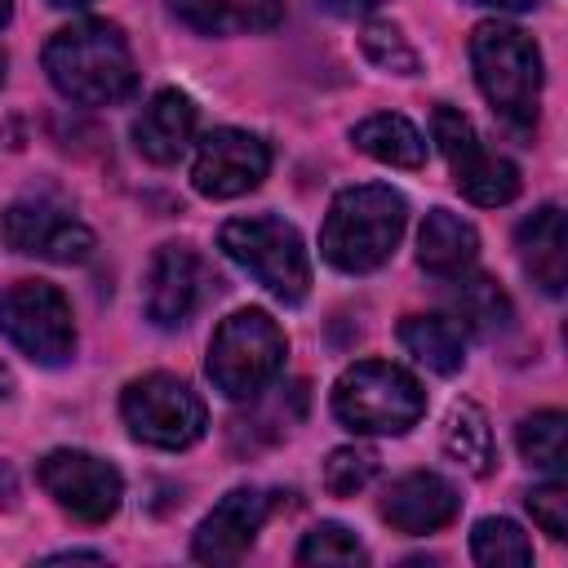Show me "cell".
Listing matches in <instances>:
<instances>
[{
	"label": "cell",
	"instance_id": "cell-1",
	"mask_svg": "<svg viewBox=\"0 0 568 568\" xmlns=\"http://www.w3.org/2000/svg\"><path fill=\"white\" fill-rule=\"evenodd\" d=\"M44 71L53 89L80 106L124 102L138 84V67H133L124 31L102 18H84V22L53 31L44 44Z\"/></svg>",
	"mask_w": 568,
	"mask_h": 568
},
{
	"label": "cell",
	"instance_id": "cell-2",
	"mask_svg": "<svg viewBox=\"0 0 568 568\" xmlns=\"http://www.w3.org/2000/svg\"><path fill=\"white\" fill-rule=\"evenodd\" d=\"M404 222H408V204L399 191H390L382 182L346 186L328 204V217L320 231V253L328 266H337L346 275L377 271L395 253Z\"/></svg>",
	"mask_w": 568,
	"mask_h": 568
},
{
	"label": "cell",
	"instance_id": "cell-3",
	"mask_svg": "<svg viewBox=\"0 0 568 568\" xmlns=\"http://www.w3.org/2000/svg\"><path fill=\"white\" fill-rule=\"evenodd\" d=\"M470 67L479 93L510 129H532L541 102V53L515 22H479L470 31Z\"/></svg>",
	"mask_w": 568,
	"mask_h": 568
},
{
	"label": "cell",
	"instance_id": "cell-4",
	"mask_svg": "<svg viewBox=\"0 0 568 568\" xmlns=\"http://www.w3.org/2000/svg\"><path fill=\"white\" fill-rule=\"evenodd\" d=\"M333 413L355 435H404L426 413L422 382L390 359H359L333 386Z\"/></svg>",
	"mask_w": 568,
	"mask_h": 568
},
{
	"label": "cell",
	"instance_id": "cell-5",
	"mask_svg": "<svg viewBox=\"0 0 568 568\" xmlns=\"http://www.w3.org/2000/svg\"><path fill=\"white\" fill-rule=\"evenodd\" d=\"M222 253L248 271L271 297L280 302H302L311 293V257L306 244L297 235V226H288L284 217L257 213V217H231L217 231Z\"/></svg>",
	"mask_w": 568,
	"mask_h": 568
},
{
	"label": "cell",
	"instance_id": "cell-6",
	"mask_svg": "<svg viewBox=\"0 0 568 568\" xmlns=\"http://www.w3.org/2000/svg\"><path fill=\"white\" fill-rule=\"evenodd\" d=\"M284 355V328L266 311L244 306L217 324L209 342V377L226 399H253L257 390H266V382H275Z\"/></svg>",
	"mask_w": 568,
	"mask_h": 568
},
{
	"label": "cell",
	"instance_id": "cell-7",
	"mask_svg": "<svg viewBox=\"0 0 568 568\" xmlns=\"http://www.w3.org/2000/svg\"><path fill=\"white\" fill-rule=\"evenodd\" d=\"M120 417L133 439L151 448H169V453L191 448L209 426L204 399L173 373H146L129 382L120 395Z\"/></svg>",
	"mask_w": 568,
	"mask_h": 568
},
{
	"label": "cell",
	"instance_id": "cell-8",
	"mask_svg": "<svg viewBox=\"0 0 568 568\" xmlns=\"http://www.w3.org/2000/svg\"><path fill=\"white\" fill-rule=\"evenodd\" d=\"M0 333L44 368H58L75 351L71 302L44 280H18L0 293Z\"/></svg>",
	"mask_w": 568,
	"mask_h": 568
},
{
	"label": "cell",
	"instance_id": "cell-9",
	"mask_svg": "<svg viewBox=\"0 0 568 568\" xmlns=\"http://www.w3.org/2000/svg\"><path fill=\"white\" fill-rule=\"evenodd\" d=\"M430 133H435V142H439L448 169H453L457 191H462L470 204L497 209V204H510V200L519 195V169H515L506 155L488 151V146L479 142L475 124H470L462 111H453V106H435V115H430Z\"/></svg>",
	"mask_w": 568,
	"mask_h": 568
},
{
	"label": "cell",
	"instance_id": "cell-10",
	"mask_svg": "<svg viewBox=\"0 0 568 568\" xmlns=\"http://www.w3.org/2000/svg\"><path fill=\"white\" fill-rule=\"evenodd\" d=\"M40 488L80 524H106L120 510L124 497V479L111 462L80 453V448H53L40 457L36 466Z\"/></svg>",
	"mask_w": 568,
	"mask_h": 568
},
{
	"label": "cell",
	"instance_id": "cell-11",
	"mask_svg": "<svg viewBox=\"0 0 568 568\" xmlns=\"http://www.w3.org/2000/svg\"><path fill=\"white\" fill-rule=\"evenodd\" d=\"M0 240L13 253L44 262H84L93 253V231L53 195H22L0 213Z\"/></svg>",
	"mask_w": 568,
	"mask_h": 568
},
{
	"label": "cell",
	"instance_id": "cell-12",
	"mask_svg": "<svg viewBox=\"0 0 568 568\" xmlns=\"http://www.w3.org/2000/svg\"><path fill=\"white\" fill-rule=\"evenodd\" d=\"M271 169V146L248 129H213L191 164V182L209 200H235L253 191Z\"/></svg>",
	"mask_w": 568,
	"mask_h": 568
},
{
	"label": "cell",
	"instance_id": "cell-13",
	"mask_svg": "<svg viewBox=\"0 0 568 568\" xmlns=\"http://www.w3.org/2000/svg\"><path fill=\"white\" fill-rule=\"evenodd\" d=\"M266 515H271L266 493H257V488H231V493L200 519V528H195V537H191V555H195L200 564H235V559L257 541Z\"/></svg>",
	"mask_w": 568,
	"mask_h": 568
},
{
	"label": "cell",
	"instance_id": "cell-14",
	"mask_svg": "<svg viewBox=\"0 0 568 568\" xmlns=\"http://www.w3.org/2000/svg\"><path fill=\"white\" fill-rule=\"evenodd\" d=\"M200 288H204L200 257L186 244H160L151 266H146V288H142L146 320L160 328L186 324L191 311L200 306Z\"/></svg>",
	"mask_w": 568,
	"mask_h": 568
},
{
	"label": "cell",
	"instance_id": "cell-15",
	"mask_svg": "<svg viewBox=\"0 0 568 568\" xmlns=\"http://www.w3.org/2000/svg\"><path fill=\"white\" fill-rule=\"evenodd\" d=\"M457 506H462V497H457V488H453L444 475H435V470H413V475H399V479L386 488V497H382V519H386L390 528L417 537V532H435V528L453 524Z\"/></svg>",
	"mask_w": 568,
	"mask_h": 568
},
{
	"label": "cell",
	"instance_id": "cell-16",
	"mask_svg": "<svg viewBox=\"0 0 568 568\" xmlns=\"http://www.w3.org/2000/svg\"><path fill=\"white\" fill-rule=\"evenodd\" d=\"M195 102L178 89H160L133 120V146L151 164H178L195 142Z\"/></svg>",
	"mask_w": 568,
	"mask_h": 568
},
{
	"label": "cell",
	"instance_id": "cell-17",
	"mask_svg": "<svg viewBox=\"0 0 568 568\" xmlns=\"http://www.w3.org/2000/svg\"><path fill=\"white\" fill-rule=\"evenodd\" d=\"M519 244V262L532 275V284L550 297L564 293L568 284V235H564V209L559 204H541L532 217L519 222L515 231Z\"/></svg>",
	"mask_w": 568,
	"mask_h": 568
},
{
	"label": "cell",
	"instance_id": "cell-18",
	"mask_svg": "<svg viewBox=\"0 0 568 568\" xmlns=\"http://www.w3.org/2000/svg\"><path fill=\"white\" fill-rule=\"evenodd\" d=\"M169 9L200 36H253L284 18V0H169Z\"/></svg>",
	"mask_w": 568,
	"mask_h": 568
},
{
	"label": "cell",
	"instance_id": "cell-19",
	"mask_svg": "<svg viewBox=\"0 0 568 568\" xmlns=\"http://www.w3.org/2000/svg\"><path fill=\"white\" fill-rule=\"evenodd\" d=\"M475 257H479L475 226L448 209H430L417 231V262L439 280H457L475 266Z\"/></svg>",
	"mask_w": 568,
	"mask_h": 568
},
{
	"label": "cell",
	"instance_id": "cell-20",
	"mask_svg": "<svg viewBox=\"0 0 568 568\" xmlns=\"http://www.w3.org/2000/svg\"><path fill=\"white\" fill-rule=\"evenodd\" d=\"M351 142L364 155H373V160H382L390 169H422L426 164V138H422V129L413 120L395 115V111H377V115L359 120L355 133H351Z\"/></svg>",
	"mask_w": 568,
	"mask_h": 568
},
{
	"label": "cell",
	"instance_id": "cell-21",
	"mask_svg": "<svg viewBox=\"0 0 568 568\" xmlns=\"http://www.w3.org/2000/svg\"><path fill=\"white\" fill-rule=\"evenodd\" d=\"M399 342L417 364L435 373H457L466 359V324L453 315H408L399 324Z\"/></svg>",
	"mask_w": 568,
	"mask_h": 568
},
{
	"label": "cell",
	"instance_id": "cell-22",
	"mask_svg": "<svg viewBox=\"0 0 568 568\" xmlns=\"http://www.w3.org/2000/svg\"><path fill=\"white\" fill-rule=\"evenodd\" d=\"M444 453L457 466H466L470 475H488L493 470L497 448H493V426H488V417H484L479 404L457 399L448 408V417H444Z\"/></svg>",
	"mask_w": 568,
	"mask_h": 568
},
{
	"label": "cell",
	"instance_id": "cell-23",
	"mask_svg": "<svg viewBox=\"0 0 568 568\" xmlns=\"http://www.w3.org/2000/svg\"><path fill=\"white\" fill-rule=\"evenodd\" d=\"M470 555L484 568H528L532 564V541L524 537V528L515 519L488 515L470 528Z\"/></svg>",
	"mask_w": 568,
	"mask_h": 568
},
{
	"label": "cell",
	"instance_id": "cell-24",
	"mask_svg": "<svg viewBox=\"0 0 568 568\" xmlns=\"http://www.w3.org/2000/svg\"><path fill=\"white\" fill-rule=\"evenodd\" d=\"M515 439H519V453L532 466H541L550 475H564V466H568V417L564 413L546 408V413L524 417Z\"/></svg>",
	"mask_w": 568,
	"mask_h": 568
},
{
	"label": "cell",
	"instance_id": "cell-25",
	"mask_svg": "<svg viewBox=\"0 0 568 568\" xmlns=\"http://www.w3.org/2000/svg\"><path fill=\"white\" fill-rule=\"evenodd\" d=\"M457 284L462 288L453 293V302H457L462 324H470L479 333H497L510 324V297L488 275H457Z\"/></svg>",
	"mask_w": 568,
	"mask_h": 568
},
{
	"label": "cell",
	"instance_id": "cell-26",
	"mask_svg": "<svg viewBox=\"0 0 568 568\" xmlns=\"http://www.w3.org/2000/svg\"><path fill=\"white\" fill-rule=\"evenodd\" d=\"M364 559H368L364 546L342 524H315L297 546V564H337V568H346V564H364Z\"/></svg>",
	"mask_w": 568,
	"mask_h": 568
},
{
	"label": "cell",
	"instance_id": "cell-27",
	"mask_svg": "<svg viewBox=\"0 0 568 568\" xmlns=\"http://www.w3.org/2000/svg\"><path fill=\"white\" fill-rule=\"evenodd\" d=\"M373 475H377V457H373L368 448H355V444L333 448L328 462H324V488H328L333 497H355V493H364V488L373 484Z\"/></svg>",
	"mask_w": 568,
	"mask_h": 568
},
{
	"label": "cell",
	"instance_id": "cell-28",
	"mask_svg": "<svg viewBox=\"0 0 568 568\" xmlns=\"http://www.w3.org/2000/svg\"><path fill=\"white\" fill-rule=\"evenodd\" d=\"M364 53L382 67V71H395V75H413L417 71V53L408 49V40L399 36V27L390 22H368L364 36H359Z\"/></svg>",
	"mask_w": 568,
	"mask_h": 568
},
{
	"label": "cell",
	"instance_id": "cell-29",
	"mask_svg": "<svg viewBox=\"0 0 568 568\" xmlns=\"http://www.w3.org/2000/svg\"><path fill=\"white\" fill-rule=\"evenodd\" d=\"M528 510H532V519H537L541 532H550L555 541L568 537V488H564L559 479L532 488V493H528Z\"/></svg>",
	"mask_w": 568,
	"mask_h": 568
},
{
	"label": "cell",
	"instance_id": "cell-30",
	"mask_svg": "<svg viewBox=\"0 0 568 568\" xmlns=\"http://www.w3.org/2000/svg\"><path fill=\"white\" fill-rule=\"evenodd\" d=\"M320 9H328V13H342V18H355V13H368V9H377L382 0H315Z\"/></svg>",
	"mask_w": 568,
	"mask_h": 568
},
{
	"label": "cell",
	"instance_id": "cell-31",
	"mask_svg": "<svg viewBox=\"0 0 568 568\" xmlns=\"http://www.w3.org/2000/svg\"><path fill=\"white\" fill-rule=\"evenodd\" d=\"M13 497H18V484H13V470L0 462V506H13Z\"/></svg>",
	"mask_w": 568,
	"mask_h": 568
},
{
	"label": "cell",
	"instance_id": "cell-32",
	"mask_svg": "<svg viewBox=\"0 0 568 568\" xmlns=\"http://www.w3.org/2000/svg\"><path fill=\"white\" fill-rule=\"evenodd\" d=\"M475 4H493V9H532L537 0H475Z\"/></svg>",
	"mask_w": 568,
	"mask_h": 568
},
{
	"label": "cell",
	"instance_id": "cell-33",
	"mask_svg": "<svg viewBox=\"0 0 568 568\" xmlns=\"http://www.w3.org/2000/svg\"><path fill=\"white\" fill-rule=\"evenodd\" d=\"M49 4H53V9H84L89 0H49Z\"/></svg>",
	"mask_w": 568,
	"mask_h": 568
},
{
	"label": "cell",
	"instance_id": "cell-34",
	"mask_svg": "<svg viewBox=\"0 0 568 568\" xmlns=\"http://www.w3.org/2000/svg\"><path fill=\"white\" fill-rule=\"evenodd\" d=\"M9 13H13V0H0V27L9 22Z\"/></svg>",
	"mask_w": 568,
	"mask_h": 568
},
{
	"label": "cell",
	"instance_id": "cell-35",
	"mask_svg": "<svg viewBox=\"0 0 568 568\" xmlns=\"http://www.w3.org/2000/svg\"><path fill=\"white\" fill-rule=\"evenodd\" d=\"M4 67H9V62H4V53H0V84H4Z\"/></svg>",
	"mask_w": 568,
	"mask_h": 568
}]
</instances>
